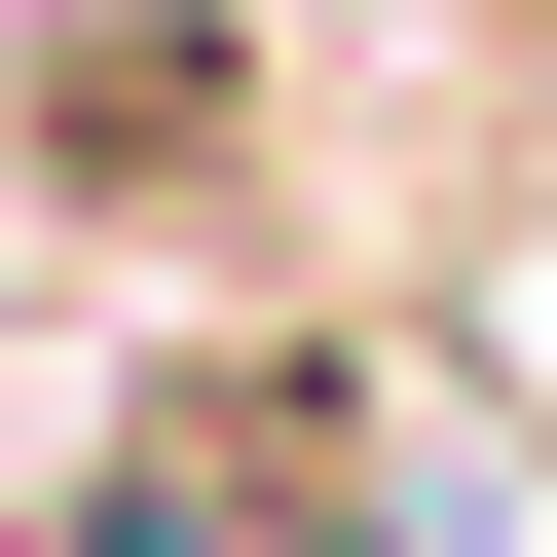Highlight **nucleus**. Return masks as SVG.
I'll list each match as a JSON object with an SVG mask.
<instances>
[{
  "mask_svg": "<svg viewBox=\"0 0 557 557\" xmlns=\"http://www.w3.org/2000/svg\"><path fill=\"white\" fill-rule=\"evenodd\" d=\"M483 75H520V112H557V0H483Z\"/></svg>",
  "mask_w": 557,
  "mask_h": 557,
  "instance_id": "1",
  "label": "nucleus"
}]
</instances>
